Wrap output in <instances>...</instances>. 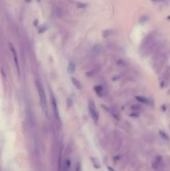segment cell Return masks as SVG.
<instances>
[{
	"label": "cell",
	"instance_id": "cell-2",
	"mask_svg": "<svg viewBox=\"0 0 170 171\" xmlns=\"http://www.w3.org/2000/svg\"><path fill=\"white\" fill-rule=\"evenodd\" d=\"M38 94H39V96H40V102H41V104L42 106L44 108L46 107V98H45V95H44V92H43V89H42L41 86H38Z\"/></svg>",
	"mask_w": 170,
	"mask_h": 171
},
{
	"label": "cell",
	"instance_id": "cell-1",
	"mask_svg": "<svg viewBox=\"0 0 170 171\" xmlns=\"http://www.w3.org/2000/svg\"><path fill=\"white\" fill-rule=\"evenodd\" d=\"M88 109L90 112V114L93 117V119H94V121H97L99 119V113H98L97 109H96L95 104L93 101L88 102Z\"/></svg>",
	"mask_w": 170,
	"mask_h": 171
},
{
	"label": "cell",
	"instance_id": "cell-8",
	"mask_svg": "<svg viewBox=\"0 0 170 171\" xmlns=\"http://www.w3.org/2000/svg\"><path fill=\"white\" fill-rule=\"evenodd\" d=\"M25 1H26V2H28V3H29V2L31 1V0H25Z\"/></svg>",
	"mask_w": 170,
	"mask_h": 171
},
{
	"label": "cell",
	"instance_id": "cell-3",
	"mask_svg": "<svg viewBox=\"0 0 170 171\" xmlns=\"http://www.w3.org/2000/svg\"><path fill=\"white\" fill-rule=\"evenodd\" d=\"M75 64L73 63V62H71L70 63H69V65H68V73L69 74H73V73H74V71H75Z\"/></svg>",
	"mask_w": 170,
	"mask_h": 171
},
{
	"label": "cell",
	"instance_id": "cell-7",
	"mask_svg": "<svg viewBox=\"0 0 170 171\" xmlns=\"http://www.w3.org/2000/svg\"><path fill=\"white\" fill-rule=\"evenodd\" d=\"M160 135H161V136H163V139H164L169 140V137H168L167 135L165 134V133H163V132H160Z\"/></svg>",
	"mask_w": 170,
	"mask_h": 171
},
{
	"label": "cell",
	"instance_id": "cell-6",
	"mask_svg": "<svg viewBox=\"0 0 170 171\" xmlns=\"http://www.w3.org/2000/svg\"><path fill=\"white\" fill-rule=\"evenodd\" d=\"M72 82L73 83L74 86L77 88V89H81V85H80V84H79V82H78V81L76 80V78H72Z\"/></svg>",
	"mask_w": 170,
	"mask_h": 171
},
{
	"label": "cell",
	"instance_id": "cell-4",
	"mask_svg": "<svg viewBox=\"0 0 170 171\" xmlns=\"http://www.w3.org/2000/svg\"><path fill=\"white\" fill-rule=\"evenodd\" d=\"M11 49H12V51H13V54H14V61H15V63H16V65H17V68H18V69H18V57H17L16 51H15L13 47H11Z\"/></svg>",
	"mask_w": 170,
	"mask_h": 171
},
{
	"label": "cell",
	"instance_id": "cell-9",
	"mask_svg": "<svg viewBox=\"0 0 170 171\" xmlns=\"http://www.w3.org/2000/svg\"><path fill=\"white\" fill-rule=\"evenodd\" d=\"M37 1H38V2H40V1H41V0H37Z\"/></svg>",
	"mask_w": 170,
	"mask_h": 171
},
{
	"label": "cell",
	"instance_id": "cell-10",
	"mask_svg": "<svg viewBox=\"0 0 170 171\" xmlns=\"http://www.w3.org/2000/svg\"><path fill=\"white\" fill-rule=\"evenodd\" d=\"M153 1H156V0H153Z\"/></svg>",
	"mask_w": 170,
	"mask_h": 171
},
{
	"label": "cell",
	"instance_id": "cell-5",
	"mask_svg": "<svg viewBox=\"0 0 170 171\" xmlns=\"http://www.w3.org/2000/svg\"><path fill=\"white\" fill-rule=\"evenodd\" d=\"M137 99L138 100V101H140L142 103H143V104H150V102H149V100L148 99V98H143V97H137Z\"/></svg>",
	"mask_w": 170,
	"mask_h": 171
}]
</instances>
